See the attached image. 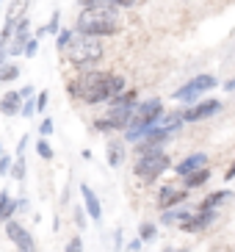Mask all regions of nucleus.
Masks as SVG:
<instances>
[{"mask_svg":"<svg viewBox=\"0 0 235 252\" xmlns=\"http://www.w3.org/2000/svg\"><path fill=\"white\" fill-rule=\"evenodd\" d=\"M127 89L125 75L119 72H103V69H81L78 78L66 83V92L69 97L81 100L86 105H100L108 103L111 97H117L119 92Z\"/></svg>","mask_w":235,"mask_h":252,"instance_id":"1","label":"nucleus"},{"mask_svg":"<svg viewBox=\"0 0 235 252\" xmlns=\"http://www.w3.org/2000/svg\"><path fill=\"white\" fill-rule=\"evenodd\" d=\"M75 31L86 33V36H97V39L117 36L122 31V14H119V8H111V6L81 8V14L75 20Z\"/></svg>","mask_w":235,"mask_h":252,"instance_id":"2","label":"nucleus"},{"mask_svg":"<svg viewBox=\"0 0 235 252\" xmlns=\"http://www.w3.org/2000/svg\"><path fill=\"white\" fill-rule=\"evenodd\" d=\"M61 53H64L66 64L81 72V69H91V67H97V64L103 61L105 47H103V39L78 33V31L72 28V39L66 42V47Z\"/></svg>","mask_w":235,"mask_h":252,"instance_id":"3","label":"nucleus"},{"mask_svg":"<svg viewBox=\"0 0 235 252\" xmlns=\"http://www.w3.org/2000/svg\"><path fill=\"white\" fill-rule=\"evenodd\" d=\"M169 166H172V158L166 156L163 150H152V153L139 156V161L133 163V172H136V178L144 180V183H155Z\"/></svg>","mask_w":235,"mask_h":252,"instance_id":"4","label":"nucleus"},{"mask_svg":"<svg viewBox=\"0 0 235 252\" xmlns=\"http://www.w3.org/2000/svg\"><path fill=\"white\" fill-rule=\"evenodd\" d=\"M216 86H219V81H216L213 75L202 72V75H197V78H191L188 83H183L177 92H172V97H175L177 103H197L205 92L216 89Z\"/></svg>","mask_w":235,"mask_h":252,"instance_id":"5","label":"nucleus"},{"mask_svg":"<svg viewBox=\"0 0 235 252\" xmlns=\"http://www.w3.org/2000/svg\"><path fill=\"white\" fill-rule=\"evenodd\" d=\"M3 227H6V236H8V241H11V247H17V252H36V238L30 236V230L22 222L6 219Z\"/></svg>","mask_w":235,"mask_h":252,"instance_id":"6","label":"nucleus"},{"mask_svg":"<svg viewBox=\"0 0 235 252\" xmlns=\"http://www.w3.org/2000/svg\"><path fill=\"white\" fill-rule=\"evenodd\" d=\"M219 111H221V103H219V100H213V97H207V100H199L197 105L180 111V117H183V122H202V119L216 117Z\"/></svg>","mask_w":235,"mask_h":252,"instance_id":"7","label":"nucleus"},{"mask_svg":"<svg viewBox=\"0 0 235 252\" xmlns=\"http://www.w3.org/2000/svg\"><path fill=\"white\" fill-rule=\"evenodd\" d=\"M213 222H216V211H197V214L185 216L177 227L183 230V233H199V230H205L207 224H213Z\"/></svg>","mask_w":235,"mask_h":252,"instance_id":"8","label":"nucleus"},{"mask_svg":"<svg viewBox=\"0 0 235 252\" xmlns=\"http://www.w3.org/2000/svg\"><path fill=\"white\" fill-rule=\"evenodd\" d=\"M188 200V191L185 189H177V186H161L158 189V205L166 211V208H175V205H183Z\"/></svg>","mask_w":235,"mask_h":252,"instance_id":"9","label":"nucleus"},{"mask_svg":"<svg viewBox=\"0 0 235 252\" xmlns=\"http://www.w3.org/2000/svg\"><path fill=\"white\" fill-rule=\"evenodd\" d=\"M81 197H83V211L88 214L91 222H103V205H100V197H97L86 183H81Z\"/></svg>","mask_w":235,"mask_h":252,"instance_id":"10","label":"nucleus"},{"mask_svg":"<svg viewBox=\"0 0 235 252\" xmlns=\"http://www.w3.org/2000/svg\"><path fill=\"white\" fill-rule=\"evenodd\" d=\"M202 166H207V156L205 153H191L188 158H183V161L175 166V172L180 175V178H185L188 172H197V169H202Z\"/></svg>","mask_w":235,"mask_h":252,"instance_id":"11","label":"nucleus"},{"mask_svg":"<svg viewBox=\"0 0 235 252\" xmlns=\"http://www.w3.org/2000/svg\"><path fill=\"white\" fill-rule=\"evenodd\" d=\"M20 108H22L20 92H6V94L0 97V114L3 117H14V114H20Z\"/></svg>","mask_w":235,"mask_h":252,"instance_id":"12","label":"nucleus"},{"mask_svg":"<svg viewBox=\"0 0 235 252\" xmlns=\"http://www.w3.org/2000/svg\"><path fill=\"white\" fill-rule=\"evenodd\" d=\"M105 156H108V166H122V161L127 158L125 153V141H119V139H111L108 141V147H105Z\"/></svg>","mask_w":235,"mask_h":252,"instance_id":"13","label":"nucleus"},{"mask_svg":"<svg viewBox=\"0 0 235 252\" xmlns=\"http://www.w3.org/2000/svg\"><path fill=\"white\" fill-rule=\"evenodd\" d=\"M207 180H210V169H207V166H202V169H197V172H188V175L183 178V186H185V191H191V189L205 186Z\"/></svg>","mask_w":235,"mask_h":252,"instance_id":"14","label":"nucleus"},{"mask_svg":"<svg viewBox=\"0 0 235 252\" xmlns=\"http://www.w3.org/2000/svg\"><path fill=\"white\" fill-rule=\"evenodd\" d=\"M28 6H30V0H11L6 8V23H17L22 17H28Z\"/></svg>","mask_w":235,"mask_h":252,"instance_id":"15","label":"nucleus"},{"mask_svg":"<svg viewBox=\"0 0 235 252\" xmlns=\"http://www.w3.org/2000/svg\"><path fill=\"white\" fill-rule=\"evenodd\" d=\"M233 194L227 191V189H219V191H213V194H207L205 200L199 202V211H216V208L221 205L224 200H230Z\"/></svg>","mask_w":235,"mask_h":252,"instance_id":"16","label":"nucleus"},{"mask_svg":"<svg viewBox=\"0 0 235 252\" xmlns=\"http://www.w3.org/2000/svg\"><path fill=\"white\" fill-rule=\"evenodd\" d=\"M14 214H17V200L8 191H0V224L6 219H14Z\"/></svg>","mask_w":235,"mask_h":252,"instance_id":"17","label":"nucleus"},{"mask_svg":"<svg viewBox=\"0 0 235 252\" xmlns=\"http://www.w3.org/2000/svg\"><path fill=\"white\" fill-rule=\"evenodd\" d=\"M188 214H191V211H188V208H183V205L166 208V211H163V216H161V224H180Z\"/></svg>","mask_w":235,"mask_h":252,"instance_id":"18","label":"nucleus"},{"mask_svg":"<svg viewBox=\"0 0 235 252\" xmlns=\"http://www.w3.org/2000/svg\"><path fill=\"white\" fill-rule=\"evenodd\" d=\"M20 75H22V67H20V64H14V61H6V64L0 67V86H8V83H14Z\"/></svg>","mask_w":235,"mask_h":252,"instance_id":"19","label":"nucleus"},{"mask_svg":"<svg viewBox=\"0 0 235 252\" xmlns=\"http://www.w3.org/2000/svg\"><path fill=\"white\" fill-rule=\"evenodd\" d=\"M25 172H28V161H25V156H17L14 161H11L8 175H11V180H25Z\"/></svg>","mask_w":235,"mask_h":252,"instance_id":"20","label":"nucleus"},{"mask_svg":"<svg viewBox=\"0 0 235 252\" xmlns=\"http://www.w3.org/2000/svg\"><path fill=\"white\" fill-rule=\"evenodd\" d=\"M139 238L144 241V244H149V241H155V238H158V227H155L152 222H144V224L139 227Z\"/></svg>","mask_w":235,"mask_h":252,"instance_id":"21","label":"nucleus"},{"mask_svg":"<svg viewBox=\"0 0 235 252\" xmlns=\"http://www.w3.org/2000/svg\"><path fill=\"white\" fill-rule=\"evenodd\" d=\"M139 0H91V6H111V8H133Z\"/></svg>","mask_w":235,"mask_h":252,"instance_id":"22","label":"nucleus"},{"mask_svg":"<svg viewBox=\"0 0 235 252\" xmlns=\"http://www.w3.org/2000/svg\"><path fill=\"white\" fill-rule=\"evenodd\" d=\"M59 31H61V11L56 8V11L50 14V20H47V25H44V33H50V36H56Z\"/></svg>","mask_w":235,"mask_h":252,"instance_id":"23","label":"nucleus"},{"mask_svg":"<svg viewBox=\"0 0 235 252\" xmlns=\"http://www.w3.org/2000/svg\"><path fill=\"white\" fill-rule=\"evenodd\" d=\"M36 156L42 158V161H53V158H56V153H53V147L47 144V139H39L36 141Z\"/></svg>","mask_w":235,"mask_h":252,"instance_id":"24","label":"nucleus"},{"mask_svg":"<svg viewBox=\"0 0 235 252\" xmlns=\"http://www.w3.org/2000/svg\"><path fill=\"white\" fill-rule=\"evenodd\" d=\"M36 53H39V39H36V36H30L28 42L22 45V56H25V59H33Z\"/></svg>","mask_w":235,"mask_h":252,"instance_id":"25","label":"nucleus"},{"mask_svg":"<svg viewBox=\"0 0 235 252\" xmlns=\"http://www.w3.org/2000/svg\"><path fill=\"white\" fill-rule=\"evenodd\" d=\"M69 39H72V28H61L59 33H56V47H59V53L66 47V42H69Z\"/></svg>","mask_w":235,"mask_h":252,"instance_id":"26","label":"nucleus"},{"mask_svg":"<svg viewBox=\"0 0 235 252\" xmlns=\"http://www.w3.org/2000/svg\"><path fill=\"white\" fill-rule=\"evenodd\" d=\"M36 114V103H33V97L30 100H22V108H20V117H25V119H30Z\"/></svg>","mask_w":235,"mask_h":252,"instance_id":"27","label":"nucleus"},{"mask_svg":"<svg viewBox=\"0 0 235 252\" xmlns=\"http://www.w3.org/2000/svg\"><path fill=\"white\" fill-rule=\"evenodd\" d=\"M64 252H83V238L81 236H72L69 241H66Z\"/></svg>","mask_w":235,"mask_h":252,"instance_id":"28","label":"nucleus"},{"mask_svg":"<svg viewBox=\"0 0 235 252\" xmlns=\"http://www.w3.org/2000/svg\"><path fill=\"white\" fill-rule=\"evenodd\" d=\"M33 103H36V114H44V108H47V103H50V94H47V92H39Z\"/></svg>","mask_w":235,"mask_h":252,"instance_id":"29","label":"nucleus"},{"mask_svg":"<svg viewBox=\"0 0 235 252\" xmlns=\"http://www.w3.org/2000/svg\"><path fill=\"white\" fill-rule=\"evenodd\" d=\"M53 130H56L53 119H42V125H39V136H42V139H47V136H53Z\"/></svg>","mask_w":235,"mask_h":252,"instance_id":"30","label":"nucleus"},{"mask_svg":"<svg viewBox=\"0 0 235 252\" xmlns=\"http://www.w3.org/2000/svg\"><path fill=\"white\" fill-rule=\"evenodd\" d=\"M75 224H78V230H83V227H88L86 224V211H83L81 205L75 208Z\"/></svg>","mask_w":235,"mask_h":252,"instance_id":"31","label":"nucleus"},{"mask_svg":"<svg viewBox=\"0 0 235 252\" xmlns=\"http://www.w3.org/2000/svg\"><path fill=\"white\" fill-rule=\"evenodd\" d=\"M11 161H14L11 156H3V153H0V175H8V169H11Z\"/></svg>","mask_w":235,"mask_h":252,"instance_id":"32","label":"nucleus"},{"mask_svg":"<svg viewBox=\"0 0 235 252\" xmlns=\"http://www.w3.org/2000/svg\"><path fill=\"white\" fill-rule=\"evenodd\" d=\"M28 141H30V133H25L20 139V144H17V156H25V150H28Z\"/></svg>","mask_w":235,"mask_h":252,"instance_id":"33","label":"nucleus"},{"mask_svg":"<svg viewBox=\"0 0 235 252\" xmlns=\"http://www.w3.org/2000/svg\"><path fill=\"white\" fill-rule=\"evenodd\" d=\"M33 94H36V89H33V86H22V89H20V97H22V100H30Z\"/></svg>","mask_w":235,"mask_h":252,"instance_id":"34","label":"nucleus"},{"mask_svg":"<svg viewBox=\"0 0 235 252\" xmlns=\"http://www.w3.org/2000/svg\"><path fill=\"white\" fill-rule=\"evenodd\" d=\"M141 247H144V241H141V238H133L130 244H127V250H130V252H139Z\"/></svg>","mask_w":235,"mask_h":252,"instance_id":"35","label":"nucleus"},{"mask_svg":"<svg viewBox=\"0 0 235 252\" xmlns=\"http://www.w3.org/2000/svg\"><path fill=\"white\" fill-rule=\"evenodd\" d=\"M28 208H30L28 197H20V200H17V211H28Z\"/></svg>","mask_w":235,"mask_h":252,"instance_id":"36","label":"nucleus"},{"mask_svg":"<svg viewBox=\"0 0 235 252\" xmlns=\"http://www.w3.org/2000/svg\"><path fill=\"white\" fill-rule=\"evenodd\" d=\"M114 241H117V247H114V250H122V230H117V236H114Z\"/></svg>","mask_w":235,"mask_h":252,"instance_id":"37","label":"nucleus"},{"mask_svg":"<svg viewBox=\"0 0 235 252\" xmlns=\"http://www.w3.org/2000/svg\"><path fill=\"white\" fill-rule=\"evenodd\" d=\"M6 61H8V53L3 50V47H0V67H3V64H6Z\"/></svg>","mask_w":235,"mask_h":252,"instance_id":"38","label":"nucleus"},{"mask_svg":"<svg viewBox=\"0 0 235 252\" xmlns=\"http://www.w3.org/2000/svg\"><path fill=\"white\" fill-rule=\"evenodd\" d=\"M224 178H227V180H233V178H235V161H233V166L227 169V175H224Z\"/></svg>","mask_w":235,"mask_h":252,"instance_id":"39","label":"nucleus"},{"mask_svg":"<svg viewBox=\"0 0 235 252\" xmlns=\"http://www.w3.org/2000/svg\"><path fill=\"white\" fill-rule=\"evenodd\" d=\"M224 89H227V92H235V81H227V83H224Z\"/></svg>","mask_w":235,"mask_h":252,"instance_id":"40","label":"nucleus"},{"mask_svg":"<svg viewBox=\"0 0 235 252\" xmlns=\"http://www.w3.org/2000/svg\"><path fill=\"white\" fill-rule=\"evenodd\" d=\"M166 252H183V250H166Z\"/></svg>","mask_w":235,"mask_h":252,"instance_id":"41","label":"nucleus"},{"mask_svg":"<svg viewBox=\"0 0 235 252\" xmlns=\"http://www.w3.org/2000/svg\"><path fill=\"white\" fill-rule=\"evenodd\" d=\"M0 153H3V147H0Z\"/></svg>","mask_w":235,"mask_h":252,"instance_id":"42","label":"nucleus"},{"mask_svg":"<svg viewBox=\"0 0 235 252\" xmlns=\"http://www.w3.org/2000/svg\"><path fill=\"white\" fill-rule=\"evenodd\" d=\"M0 3H3V0H0Z\"/></svg>","mask_w":235,"mask_h":252,"instance_id":"43","label":"nucleus"}]
</instances>
